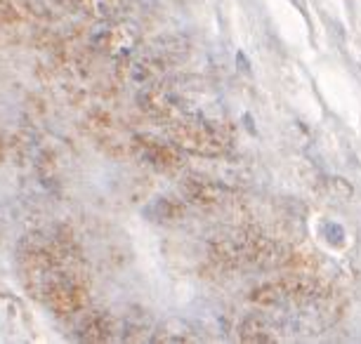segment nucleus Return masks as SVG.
I'll return each mask as SVG.
<instances>
[{"mask_svg": "<svg viewBox=\"0 0 361 344\" xmlns=\"http://www.w3.org/2000/svg\"><path fill=\"white\" fill-rule=\"evenodd\" d=\"M243 340L248 342H274L276 337L271 335V330L267 326H262L260 321H248L243 326Z\"/></svg>", "mask_w": 361, "mask_h": 344, "instance_id": "obj_1", "label": "nucleus"}]
</instances>
